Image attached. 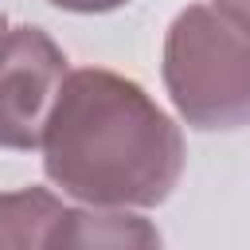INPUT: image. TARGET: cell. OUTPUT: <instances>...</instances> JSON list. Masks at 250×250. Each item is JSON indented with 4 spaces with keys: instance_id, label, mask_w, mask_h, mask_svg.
I'll list each match as a JSON object with an SVG mask.
<instances>
[{
    "instance_id": "cell-6",
    "label": "cell",
    "mask_w": 250,
    "mask_h": 250,
    "mask_svg": "<svg viewBox=\"0 0 250 250\" xmlns=\"http://www.w3.org/2000/svg\"><path fill=\"white\" fill-rule=\"evenodd\" d=\"M211 4H215V12L223 20H230L238 31L250 35V0H211Z\"/></svg>"
},
{
    "instance_id": "cell-3",
    "label": "cell",
    "mask_w": 250,
    "mask_h": 250,
    "mask_svg": "<svg viewBox=\"0 0 250 250\" xmlns=\"http://www.w3.org/2000/svg\"><path fill=\"white\" fill-rule=\"evenodd\" d=\"M66 78V55L43 27L0 35V148H39L47 113Z\"/></svg>"
},
{
    "instance_id": "cell-4",
    "label": "cell",
    "mask_w": 250,
    "mask_h": 250,
    "mask_svg": "<svg viewBox=\"0 0 250 250\" xmlns=\"http://www.w3.org/2000/svg\"><path fill=\"white\" fill-rule=\"evenodd\" d=\"M70 207L43 188L0 195V246H66Z\"/></svg>"
},
{
    "instance_id": "cell-2",
    "label": "cell",
    "mask_w": 250,
    "mask_h": 250,
    "mask_svg": "<svg viewBox=\"0 0 250 250\" xmlns=\"http://www.w3.org/2000/svg\"><path fill=\"white\" fill-rule=\"evenodd\" d=\"M164 86L195 129L250 125V35L207 4L184 8L164 35Z\"/></svg>"
},
{
    "instance_id": "cell-8",
    "label": "cell",
    "mask_w": 250,
    "mask_h": 250,
    "mask_svg": "<svg viewBox=\"0 0 250 250\" xmlns=\"http://www.w3.org/2000/svg\"><path fill=\"white\" fill-rule=\"evenodd\" d=\"M0 35H4V12H0Z\"/></svg>"
},
{
    "instance_id": "cell-7",
    "label": "cell",
    "mask_w": 250,
    "mask_h": 250,
    "mask_svg": "<svg viewBox=\"0 0 250 250\" xmlns=\"http://www.w3.org/2000/svg\"><path fill=\"white\" fill-rule=\"evenodd\" d=\"M55 8L62 12H82V16H94V12H113V8H125L129 0H51Z\"/></svg>"
},
{
    "instance_id": "cell-5",
    "label": "cell",
    "mask_w": 250,
    "mask_h": 250,
    "mask_svg": "<svg viewBox=\"0 0 250 250\" xmlns=\"http://www.w3.org/2000/svg\"><path fill=\"white\" fill-rule=\"evenodd\" d=\"M160 234L137 215H94L70 211L66 246H156Z\"/></svg>"
},
{
    "instance_id": "cell-1",
    "label": "cell",
    "mask_w": 250,
    "mask_h": 250,
    "mask_svg": "<svg viewBox=\"0 0 250 250\" xmlns=\"http://www.w3.org/2000/svg\"><path fill=\"white\" fill-rule=\"evenodd\" d=\"M39 148L47 180L90 207H156L184 172L176 121L133 78L98 66L62 78Z\"/></svg>"
}]
</instances>
